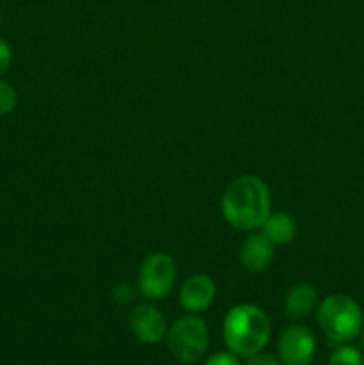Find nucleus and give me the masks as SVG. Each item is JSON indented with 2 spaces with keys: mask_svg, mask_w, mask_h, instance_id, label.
I'll list each match as a JSON object with an SVG mask.
<instances>
[{
  "mask_svg": "<svg viewBox=\"0 0 364 365\" xmlns=\"http://www.w3.org/2000/svg\"><path fill=\"white\" fill-rule=\"evenodd\" d=\"M131 330L143 344H157L166 337L168 324L159 309L148 303H141L131 312Z\"/></svg>",
  "mask_w": 364,
  "mask_h": 365,
  "instance_id": "0eeeda50",
  "label": "nucleus"
},
{
  "mask_svg": "<svg viewBox=\"0 0 364 365\" xmlns=\"http://www.w3.org/2000/svg\"><path fill=\"white\" fill-rule=\"evenodd\" d=\"M11 59H13V53H11V46L7 45L6 39L0 38V77L7 71V68L11 66Z\"/></svg>",
  "mask_w": 364,
  "mask_h": 365,
  "instance_id": "dca6fc26",
  "label": "nucleus"
},
{
  "mask_svg": "<svg viewBox=\"0 0 364 365\" xmlns=\"http://www.w3.org/2000/svg\"><path fill=\"white\" fill-rule=\"evenodd\" d=\"M245 365H280V364H278L273 356L259 355V353H257V355L248 356V360H246Z\"/></svg>",
  "mask_w": 364,
  "mask_h": 365,
  "instance_id": "f3484780",
  "label": "nucleus"
},
{
  "mask_svg": "<svg viewBox=\"0 0 364 365\" xmlns=\"http://www.w3.org/2000/svg\"><path fill=\"white\" fill-rule=\"evenodd\" d=\"M206 365H241L236 353L232 351H220L216 355H213L211 359H207Z\"/></svg>",
  "mask_w": 364,
  "mask_h": 365,
  "instance_id": "2eb2a0df",
  "label": "nucleus"
},
{
  "mask_svg": "<svg viewBox=\"0 0 364 365\" xmlns=\"http://www.w3.org/2000/svg\"><path fill=\"white\" fill-rule=\"evenodd\" d=\"M321 330L335 344H345L359 337L364 328V316L359 303L346 294H330L318 307Z\"/></svg>",
  "mask_w": 364,
  "mask_h": 365,
  "instance_id": "7ed1b4c3",
  "label": "nucleus"
},
{
  "mask_svg": "<svg viewBox=\"0 0 364 365\" xmlns=\"http://www.w3.org/2000/svg\"><path fill=\"white\" fill-rule=\"evenodd\" d=\"M16 106H18L16 89H14L9 82L0 78V116L13 113Z\"/></svg>",
  "mask_w": 364,
  "mask_h": 365,
  "instance_id": "ddd939ff",
  "label": "nucleus"
},
{
  "mask_svg": "<svg viewBox=\"0 0 364 365\" xmlns=\"http://www.w3.org/2000/svg\"><path fill=\"white\" fill-rule=\"evenodd\" d=\"M177 280V264L168 253H152L141 264L138 289L145 298L163 299L173 291Z\"/></svg>",
  "mask_w": 364,
  "mask_h": 365,
  "instance_id": "39448f33",
  "label": "nucleus"
},
{
  "mask_svg": "<svg viewBox=\"0 0 364 365\" xmlns=\"http://www.w3.org/2000/svg\"><path fill=\"white\" fill-rule=\"evenodd\" d=\"M0 25H2V11H0Z\"/></svg>",
  "mask_w": 364,
  "mask_h": 365,
  "instance_id": "6ab92c4d",
  "label": "nucleus"
},
{
  "mask_svg": "<svg viewBox=\"0 0 364 365\" xmlns=\"http://www.w3.org/2000/svg\"><path fill=\"white\" fill-rule=\"evenodd\" d=\"M221 214L238 230L252 232L263 228L271 214V196L266 182L256 175L234 178L221 198Z\"/></svg>",
  "mask_w": 364,
  "mask_h": 365,
  "instance_id": "f257e3e1",
  "label": "nucleus"
},
{
  "mask_svg": "<svg viewBox=\"0 0 364 365\" xmlns=\"http://www.w3.org/2000/svg\"><path fill=\"white\" fill-rule=\"evenodd\" d=\"M360 353H363L364 356V330L360 331Z\"/></svg>",
  "mask_w": 364,
  "mask_h": 365,
  "instance_id": "a211bd4d",
  "label": "nucleus"
},
{
  "mask_svg": "<svg viewBox=\"0 0 364 365\" xmlns=\"http://www.w3.org/2000/svg\"><path fill=\"white\" fill-rule=\"evenodd\" d=\"M277 351L284 365H310L316 355V339L303 324H291L278 337Z\"/></svg>",
  "mask_w": 364,
  "mask_h": 365,
  "instance_id": "423d86ee",
  "label": "nucleus"
},
{
  "mask_svg": "<svg viewBox=\"0 0 364 365\" xmlns=\"http://www.w3.org/2000/svg\"><path fill=\"white\" fill-rule=\"evenodd\" d=\"M216 299V284L207 274H193L182 284L178 302L189 314H198L209 309Z\"/></svg>",
  "mask_w": 364,
  "mask_h": 365,
  "instance_id": "6e6552de",
  "label": "nucleus"
},
{
  "mask_svg": "<svg viewBox=\"0 0 364 365\" xmlns=\"http://www.w3.org/2000/svg\"><path fill=\"white\" fill-rule=\"evenodd\" d=\"M168 349L182 364H195L206 355L209 328L196 314L181 317L168 330Z\"/></svg>",
  "mask_w": 364,
  "mask_h": 365,
  "instance_id": "20e7f679",
  "label": "nucleus"
},
{
  "mask_svg": "<svg viewBox=\"0 0 364 365\" xmlns=\"http://www.w3.org/2000/svg\"><path fill=\"white\" fill-rule=\"evenodd\" d=\"M113 299L118 305H131L136 299V287L128 282H120L113 289Z\"/></svg>",
  "mask_w": 364,
  "mask_h": 365,
  "instance_id": "4468645a",
  "label": "nucleus"
},
{
  "mask_svg": "<svg viewBox=\"0 0 364 365\" xmlns=\"http://www.w3.org/2000/svg\"><path fill=\"white\" fill-rule=\"evenodd\" d=\"M263 234L275 246L289 245L296 237V223L288 212H271L263 225Z\"/></svg>",
  "mask_w": 364,
  "mask_h": 365,
  "instance_id": "9b49d317",
  "label": "nucleus"
},
{
  "mask_svg": "<svg viewBox=\"0 0 364 365\" xmlns=\"http://www.w3.org/2000/svg\"><path fill=\"white\" fill-rule=\"evenodd\" d=\"M328 365H364V356L352 346H339L328 359Z\"/></svg>",
  "mask_w": 364,
  "mask_h": 365,
  "instance_id": "f8f14e48",
  "label": "nucleus"
},
{
  "mask_svg": "<svg viewBox=\"0 0 364 365\" xmlns=\"http://www.w3.org/2000/svg\"><path fill=\"white\" fill-rule=\"evenodd\" d=\"M275 257V245L264 234H252L245 239L239 252L243 267L250 273H263L271 266Z\"/></svg>",
  "mask_w": 364,
  "mask_h": 365,
  "instance_id": "1a4fd4ad",
  "label": "nucleus"
},
{
  "mask_svg": "<svg viewBox=\"0 0 364 365\" xmlns=\"http://www.w3.org/2000/svg\"><path fill=\"white\" fill-rule=\"evenodd\" d=\"M318 303V292L307 282H296L295 285H291V289L288 291L284 298V309L285 316L289 319H303V317L309 316L314 310Z\"/></svg>",
  "mask_w": 364,
  "mask_h": 365,
  "instance_id": "9d476101",
  "label": "nucleus"
},
{
  "mask_svg": "<svg viewBox=\"0 0 364 365\" xmlns=\"http://www.w3.org/2000/svg\"><path fill=\"white\" fill-rule=\"evenodd\" d=\"M271 324L263 309L250 303L232 307L223 319V339L227 348L238 356H252L266 348Z\"/></svg>",
  "mask_w": 364,
  "mask_h": 365,
  "instance_id": "f03ea898",
  "label": "nucleus"
}]
</instances>
